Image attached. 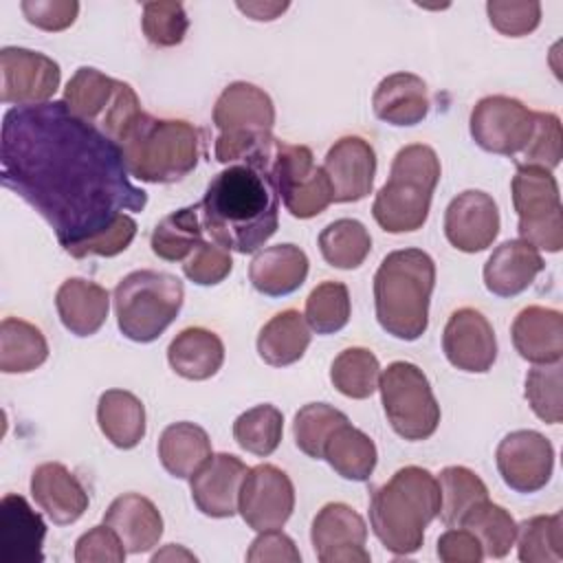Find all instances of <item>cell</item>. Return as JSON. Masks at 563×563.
Masks as SVG:
<instances>
[{"mask_svg":"<svg viewBox=\"0 0 563 563\" xmlns=\"http://www.w3.org/2000/svg\"><path fill=\"white\" fill-rule=\"evenodd\" d=\"M378 391L391 429L409 440H427L440 424V405L427 374L409 363L394 361L380 372Z\"/></svg>","mask_w":563,"mask_h":563,"instance_id":"cell-9","label":"cell"},{"mask_svg":"<svg viewBox=\"0 0 563 563\" xmlns=\"http://www.w3.org/2000/svg\"><path fill=\"white\" fill-rule=\"evenodd\" d=\"M510 191L519 218V240L532 244L537 251L559 253L563 249V207L552 172L517 163Z\"/></svg>","mask_w":563,"mask_h":563,"instance_id":"cell-10","label":"cell"},{"mask_svg":"<svg viewBox=\"0 0 563 563\" xmlns=\"http://www.w3.org/2000/svg\"><path fill=\"white\" fill-rule=\"evenodd\" d=\"M55 308L70 334L92 336L108 319L110 292L95 282L68 277L55 292Z\"/></svg>","mask_w":563,"mask_h":563,"instance_id":"cell-27","label":"cell"},{"mask_svg":"<svg viewBox=\"0 0 563 563\" xmlns=\"http://www.w3.org/2000/svg\"><path fill=\"white\" fill-rule=\"evenodd\" d=\"M563 363L534 365L526 376V400L537 418L548 424H559L563 420Z\"/></svg>","mask_w":563,"mask_h":563,"instance_id":"cell-45","label":"cell"},{"mask_svg":"<svg viewBox=\"0 0 563 563\" xmlns=\"http://www.w3.org/2000/svg\"><path fill=\"white\" fill-rule=\"evenodd\" d=\"M200 202L165 216L152 231V253L165 262H185L202 242Z\"/></svg>","mask_w":563,"mask_h":563,"instance_id":"cell-36","label":"cell"},{"mask_svg":"<svg viewBox=\"0 0 563 563\" xmlns=\"http://www.w3.org/2000/svg\"><path fill=\"white\" fill-rule=\"evenodd\" d=\"M284 435V416L275 405H255L233 422V438L240 449L257 457L275 453Z\"/></svg>","mask_w":563,"mask_h":563,"instance_id":"cell-42","label":"cell"},{"mask_svg":"<svg viewBox=\"0 0 563 563\" xmlns=\"http://www.w3.org/2000/svg\"><path fill=\"white\" fill-rule=\"evenodd\" d=\"M545 268L541 253L523 240L501 242L484 264V286L497 297L523 292Z\"/></svg>","mask_w":563,"mask_h":563,"instance_id":"cell-24","label":"cell"},{"mask_svg":"<svg viewBox=\"0 0 563 563\" xmlns=\"http://www.w3.org/2000/svg\"><path fill=\"white\" fill-rule=\"evenodd\" d=\"M20 9L29 24L42 31H64L68 29L79 13V2L75 0H24Z\"/></svg>","mask_w":563,"mask_h":563,"instance_id":"cell-52","label":"cell"},{"mask_svg":"<svg viewBox=\"0 0 563 563\" xmlns=\"http://www.w3.org/2000/svg\"><path fill=\"white\" fill-rule=\"evenodd\" d=\"M319 251L330 266L352 271L367 260L372 251V235L363 222L341 218L319 233Z\"/></svg>","mask_w":563,"mask_h":563,"instance_id":"cell-39","label":"cell"},{"mask_svg":"<svg viewBox=\"0 0 563 563\" xmlns=\"http://www.w3.org/2000/svg\"><path fill=\"white\" fill-rule=\"evenodd\" d=\"M446 361L468 374H484L497 358V339L488 319L475 308L455 310L442 332Z\"/></svg>","mask_w":563,"mask_h":563,"instance_id":"cell-18","label":"cell"},{"mask_svg":"<svg viewBox=\"0 0 563 563\" xmlns=\"http://www.w3.org/2000/svg\"><path fill=\"white\" fill-rule=\"evenodd\" d=\"M517 554L523 563L563 561V515H537L517 523Z\"/></svg>","mask_w":563,"mask_h":563,"instance_id":"cell-40","label":"cell"},{"mask_svg":"<svg viewBox=\"0 0 563 563\" xmlns=\"http://www.w3.org/2000/svg\"><path fill=\"white\" fill-rule=\"evenodd\" d=\"M435 479L440 486L438 517L446 528H457L475 504L488 499L486 484L466 466H444Z\"/></svg>","mask_w":563,"mask_h":563,"instance_id":"cell-38","label":"cell"},{"mask_svg":"<svg viewBox=\"0 0 563 563\" xmlns=\"http://www.w3.org/2000/svg\"><path fill=\"white\" fill-rule=\"evenodd\" d=\"M62 101L75 117L99 128L112 141H119L130 121L143 112L130 84L108 77L90 66L75 70L64 88Z\"/></svg>","mask_w":563,"mask_h":563,"instance_id":"cell-11","label":"cell"},{"mask_svg":"<svg viewBox=\"0 0 563 563\" xmlns=\"http://www.w3.org/2000/svg\"><path fill=\"white\" fill-rule=\"evenodd\" d=\"M343 422H350L347 416L328 402L303 405L295 413V422H292V435H295L297 449L308 457L321 460L328 438Z\"/></svg>","mask_w":563,"mask_h":563,"instance_id":"cell-44","label":"cell"},{"mask_svg":"<svg viewBox=\"0 0 563 563\" xmlns=\"http://www.w3.org/2000/svg\"><path fill=\"white\" fill-rule=\"evenodd\" d=\"M440 512V486L422 466H402L369 499V526L383 548L396 556L424 543L427 526Z\"/></svg>","mask_w":563,"mask_h":563,"instance_id":"cell-3","label":"cell"},{"mask_svg":"<svg viewBox=\"0 0 563 563\" xmlns=\"http://www.w3.org/2000/svg\"><path fill=\"white\" fill-rule=\"evenodd\" d=\"M31 495L55 526H70L88 510V493L62 462H44L31 473Z\"/></svg>","mask_w":563,"mask_h":563,"instance_id":"cell-23","label":"cell"},{"mask_svg":"<svg viewBox=\"0 0 563 563\" xmlns=\"http://www.w3.org/2000/svg\"><path fill=\"white\" fill-rule=\"evenodd\" d=\"M211 457L207 431L194 422H172L158 438V460L178 479H189Z\"/></svg>","mask_w":563,"mask_h":563,"instance_id":"cell-32","label":"cell"},{"mask_svg":"<svg viewBox=\"0 0 563 563\" xmlns=\"http://www.w3.org/2000/svg\"><path fill=\"white\" fill-rule=\"evenodd\" d=\"M440 158L422 143L405 145L396 152L387 183L378 189L372 216L387 233H411L429 218L431 198L440 180Z\"/></svg>","mask_w":563,"mask_h":563,"instance_id":"cell-6","label":"cell"},{"mask_svg":"<svg viewBox=\"0 0 563 563\" xmlns=\"http://www.w3.org/2000/svg\"><path fill=\"white\" fill-rule=\"evenodd\" d=\"M310 541L321 563H369L365 519L347 504L330 501L312 519Z\"/></svg>","mask_w":563,"mask_h":563,"instance_id":"cell-17","label":"cell"},{"mask_svg":"<svg viewBox=\"0 0 563 563\" xmlns=\"http://www.w3.org/2000/svg\"><path fill=\"white\" fill-rule=\"evenodd\" d=\"M62 81L55 59L40 51L4 46L0 51V99L18 108L40 106L53 99Z\"/></svg>","mask_w":563,"mask_h":563,"instance_id":"cell-14","label":"cell"},{"mask_svg":"<svg viewBox=\"0 0 563 563\" xmlns=\"http://www.w3.org/2000/svg\"><path fill=\"white\" fill-rule=\"evenodd\" d=\"M185 301L183 282L165 271L128 273L112 292L117 325L136 343L156 341L178 317Z\"/></svg>","mask_w":563,"mask_h":563,"instance_id":"cell-8","label":"cell"},{"mask_svg":"<svg viewBox=\"0 0 563 563\" xmlns=\"http://www.w3.org/2000/svg\"><path fill=\"white\" fill-rule=\"evenodd\" d=\"M169 367L187 380H207L224 363L222 339L207 328L194 325L180 330L167 345Z\"/></svg>","mask_w":563,"mask_h":563,"instance_id":"cell-30","label":"cell"},{"mask_svg":"<svg viewBox=\"0 0 563 563\" xmlns=\"http://www.w3.org/2000/svg\"><path fill=\"white\" fill-rule=\"evenodd\" d=\"M235 7L257 22H271L279 18L290 4L288 2H235Z\"/></svg>","mask_w":563,"mask_h":563,"instance_id":"cell-55","label":"cell"},{"mask_svg":"<svg viewBox=\"0 0 563 563\" xmlns=\"http://www.w3.org/2000/svg\"><path fill=\"white\" fill-rule=\"evenodd\" d=\"M103 523H108L123 541L130 554L150 552L163 537V517L152 499L139 493L119 495L106 510Z\"/></svg>","mask_w":563,"mask_h":563,"instance_id":"cell-26","label":"cell"},{"mask_svg":"<svg viewBox=\"0 0 563 563\" xmlns=\"http://www.w3.org/2000/svg\"><path fill=\"white\" fill-rule=\"evenodd\" d=\"M372 108L374 114L389 125H418L429 114L427 84L413 73H391L378 81Z\"/></svg>","mask_w":563,"mask_h":563,"instance_id":"cell-28","label":"cell"},{"mask_svg":"<svg viewBox=\"0 0 563 563\" xmlns=\"http://www.w3.org/2000/svg\"><path fill=\"white\" fill-rule=\"evenodd\" d=\"M249 563H299L301 554L295 545V541L284 534L279 528L275 530H264L260 532L249 552H246Z\"/></svg>","mask_w":563,"mask_h":563,"instance_id":"cell-53","label":"cell"},{"mask_svg":"<svg viewBox=\"0 0 563 563\" xmlns=\"http://www.w3.org/2000/svg\"><path fill=\"white\" fill-rule=\"evenodd\" d=\"M435 552L444 563H479L484 559V550L475 534L460 526L440 534Z\"/></svg>","mask_w":563,"mask_h":563,"instance_id":"cell-54","label":"cell"},{"mask_svg":"<svg viewBox=\"0 0 563 563\" xmlns=\"http://www.w3.org/2000/svg\"><path fill=\"white\" fill-rule=\"evenodd\" d=\"M97 422L117 449H134L145 438V407L125 389H108L99 396Z\"/></svg>","mask_w":563,"mask_h":563,"instance_id":"cell-33","label":"cell"},{"mask_svg":"<svg viewBox=\"0 0 563 563\" xmlns=\"http://www.w3.org/2000/svg\"><path fill=\"white\" fill-rule=\"evenodd\" d=\"M435 286V264L422 249H398L383 257L374 275V308L380 328L416 341L429 325V301Z\"/></svg>","mask_w":563,"mask_h":563,"instance_id":"cell-4","label":"cell"},{"mask_svg":"<svg viewBox=\"0 0 563 563\" xmlns=\"http://www.w3.org/2000/svg\"><path fill=\"white\" fill-rule=\"evenodd\" d=\"M308 255L295 244H275L255 253L249 266L253 288L268 297H284L301 288L308 277Z\"/></svg>","mask_w":563,"mask_h":563,"instance_id":"cell-29","label":"cell"},{"mask_svg":"<svg viewBox=\"0 0 563 563\" xmlns=\"http://www.w3.org/2000/svg\"><path fill=\"white\" fill-rule=\"evenodd\" d=\"M488 22L508 37H523L541 22V4L537 0H490L486 2Z\"/></svg>","mask_w":563,"mask_h":563,"instance_id":"cell-48","label":"cell"},{"mask_svg":"<svg viewBox=\"0 0 563 563\" xmlns=\"http://www.w3.org/2000/svg\"><path fill=\"white\" fill-rule=\"evenodd\" d=\"M460 528L473 532L484 550V556L490 559H504L515 545L517 537V521L512 519V515L499 504H493L490 499L475 504L462 517Z\"/></svg>","mask_w":563,"mask_h":563,"instance_id":"cell-37","label":"cell"},{"mask_svg":"<svg viewBox=\"0 0 563 563\" xmlns=\"http://www.w3.org/2000/svg\"><path fill=\"white\" fill-rule=\"evenodd\" d=\"M233 271L231 251L218 242L202 240L196 251L183 262V273L198 286H216Z\"/></svg>","mask_w":563,"mask_h":563,"instance_id":"cell-49","label":"cell"},{"mask_svg":"<svg viewBox=\"0 0 563 563\" xmlns=\"http://www.w3.org/2000/svg\"><path fill=\"white\" fill-rule=\"evenodd\" d=\"M321 460H325L343 479L365 482L376 468L378 451L365 431L343 422L328 438Z\"/></svg>","mask_w":563,"mask_h":563,"instance_id":"cell-34","label":"cell"},{"mask_svg":"<svg viewBox=\"0 0 563 563\" xmlns=\"http://www.w3.org/2000/svg\"><path fill=\"white\" fill-rule=\"evenodd\" d=\"M510 336L521 358L534 365L556 363L563 356V314L554 308L528 306L515 317Z\"/></svg>","mask_w":563,"mask_h":563,"instance_id":"cell-25","label":"cell"},{"mask_svg":"<svg viewBox=\"0 0 563 563\" xmlns=\"http://www.w3.org/2000/svg\"><path fill=\"white\" fill-rule=\"evenodd\" d=\"M136 235V222L132 216L123 213L117 218V222L112 227H108L106 231H101L99 235L73 246L68 253L77 260L88 257V255H99V257H114L119 253H123L132 240Z\"/></svg>","mask_w":563,"mask_h":563,"instance_id":"cell-51","label":"cell"},{"mask_svg":"<svg viewBox=\"0 0 563 563\" xmlns=\"http://www.w3.org/2000/svg\"><path fill=\"white\" fill-rule=\"evenodd\" d=\"M218 139L213 156L218 163H244L271 152L275 136V106L266 90L249 81L229 84L213 106Z\"/></svg>","mask_w":563,"mask_h":563,"instance_id":"cell-7","label":"cell"},{"mask_svg":"<svg viewBox=\"0 0 563 563\" xmlns=\"http://www.w3.org/2000/svg\"><path fill=\"white\" fill-rule=\"evenodd\" d=\"M125 554L123 541L108 523L90 528L75 543L77 563H123Z\"/></svg>","mask_w":563,"mask_h":563,"instance_id":"cell-50","label":"cell"},{"mask_svg":"<svg viewBox=\"0 0 563 563\" xmlns=\"http://www.w3.org/2000/svg\"><path fill=\"white\" fill-rule=\"evenodd\" d=\"M310 325L306 317L295 310H282L271 317L257 334V354L266 365L286 367L297 363L310 345Z\"/></svg>","mask_w":563,"mask_h":563,"instance_id":"cell-31","label":"cell"},{"mask_svg":"<svg viewBox=\"0 0 563 563\" xmlns=\"http://www.w3.org/2000/svg\"><path fill=\"white\" fill-rule=\"evenodd\" d=\"M48 358V343L42 330L24 319L7 317L0 323V369L26 374Z\"/></svg>","mask_w":563,"mask_h":563,"instance_id":"cell-35","label":"cell"},{"mask_svg":"<svg viewBox=\"0 0 563 563\" xmlns=\"http://www.w3.org/2000/svg\"><path fill=\"white\" fill-rule=\"evenodd\" d=\"M468 128L484 152L515 156L523 152L532 136L534 112L515 97L488 95L473 106Z\"/></svg>","mask_w":563,"mask_h":563,"instance_id":"cell-13","label":"cell"},{"mask_svg":"<svg viewBox=\"0 0 563 563\" xmlns=\"http://www.w3.org/2000/svg\"><path fill=\"white\" fill-rule=\"evenodd\" d=\"M0 180L48 222L66 253L112 227L123 211L147 205L119 143L64 101L4 112Z\"/></svg>","mask_w":563,"mask_h":563,"instance_id":"cell-1","label":"cell"},{"mask_svg":"<svg viewBox=\"0 0 563 563\" xmlns=\"http://www.w3.org/2000/svg\"><path fill=\"white\" fill-rule=\"evenodd\" d=\"M295 508V486L290 477L275 464H257L246 471L238 512L255 532L282 528Z\"/></svg>","mask_w":563,"mask_h":563,"instance_id":"cell-15","label":"cell"},{"mask_svg":"<svg viewBox=\"0 0 563 563\" xmlns=\"http://www.w3.org/2000/svg\"><path fill=\"white\" fill-rule=\"evenodd\" d=\"M271 176L286 211L299 220L314 218L334 202L332 185L323 167L314 163L312 150L306 145L275 139Z\"/></svg>","mask_w":563,"mask_h":563,"instance_id":"cell-12","label":"cell"},{"mask_svg":"<svg viewBox=\"0 0 563 563\" xmlns=\"http://www.w3.org/2000/svg\"><path fill=\"white\" fill-rule=\"evenodd\" d=\"M246 464L231 453H211V457L189 477L196 508L213 519H227L238 512L240 486Z\"/></svg>","mask_w":563,"mask_h":563,"instance_id":"cell-21","label":"cell"},{"mask_svg":"<svg viewBox=\"0 0 563 563\" xmlns=\"http://www.w3.org/2000/svg\"><path fill=\"white\" fill-rule=\"evenodd\" d=\"M499 233V209L490 194L466 189L444 211V235L462 253L486 251Z\"/></svg>","mask_w":563,"mask_h":563,"instance_id":"cell-19","label":"cell"},{"mask_svg":"<svg viewBox=\"0 0 563 563\" xmlns=\"http://www.w3.org/2000/svg\"><path fill=\"white\" fill-rule=\"evenodd\" d=\"M330 380L334 389L347 398H369L380 380L378 358L367 347H347L332 361Z\"/></svg>","mask_w":563,"mask_h":563,"instance_id":"cell-41","label":"cell"},{"mask_svg":"<svg viewBox=\"0 0 563 563\" xmlns=\"http://www.w3.org/2000/svg\"><path fill=\"white\" fill-rule=\"evenodd\" d=\"M271 152L218 172L200 200L202 229L235 253H255L279 227V196L271 176Z\"/></svg>","mask_w":563,"mask_h":563,"instance_id":"cell-2","label":"cell"},{"mask_svg":"<svg viewBox=\"0 0 563 563\" xmlns=\"http://www.w3.org/2000/svg\"><path fill=\"white\" fill-rule=\"evenodd\" d=\"M334 202H358L372 194L376 176L374 147L361 136H341L323 158Z\"/></svg>","mask_w":563,"mask_h":563,"instance_id":"cell-20","label":"cell"},{"mask_svg":"<svg viewBox=\"0 0 563 563\" xmlns=\"http://www.w3.org/2000/svg\"><path fill=\"white\" fill-rule=\"evenodd\" d=\"M117 143L130 176L152 185L183 180L200 158V130L185 119L139 112Z\"/></svg>","mask_w":563,"mask_h":563,"instance_id":"cell-5","label":"cell"},{"mask_svg":"<svg viewBox=\"0 0 563 563\" xmlns=\"http://www.w3.org/2000/svg\"><path fill=\"white\" fill-rule=\"evenodd\" d=\"M495 462L508 488L517 493H537L552 477L554 446L543 433L519 429L497 444Z\"/></svg>","mask_w":563,"mask_h":563,"instance_id":"cell-16","label":"cell"},{"mask_svg":"<svg viewBox=\"0 0 563 563\" xmlns=\"http://www.w3.org/2000/svg\"><path fill=\"white\" fill-rule=\"evenodd\" d=\"M350 290L341 282H321L306 299V321L317 334H334L350 321Z\"/></svg>","mask_w":563,"mask_h":563,"instance_id":"cell-43","label":"cell"},{"mask_svg":"<svg viewBox=\"0 0 563 563\" xmlns=\"http://www.w3.org/2000/svg\"><path fill=\"white\" fill-rule=\"evenodd\" d=\"M523 161L519 165H537L543 169H554L563 156V130L554 112H534V128L528 145L521 152Z\"/></svg>","mask_w":563,"mask_h":563,"instance_id":"cell-47","label":"cell"},{"mask_svg":"<svg viewBox=\"0 0 563 563\" xmlns=\"http://www.w3.org/2000/svg\"><path fill=\"white\" fill-rule=\"evenodd\" d=\"M44 519L22 495L7 493L0 501V561L44 563Z\"/></svg>","mask_w":563,"mask_h":563,"instance_id":"cell-22","label":"cell"},{"mask_svg":"<svg viewBox=\"0 0 563 563\" xmlns=\"http://www.w3.org/2000/svg\"><path fill=\"white\" fill-rule=\"evenodd\" d=\"M141 29L150 44L158 48H172L185 40L189 31V18L180 2H174V0L145 2Z\"/></svg>","mask_w":563,"mask_h":563,"instance_id":"cell-46","label":"cell"},{"mask_svg":"<svg viewBox=\"0 0 563 563\" xmlns=\"http://www.w3.org/2000/svg\"><path fill=\"white\" fill-rule=\"evenodd\" d=\"M178 561V559H183V561H196V556L191 554V552H187L185 548H180V545H176V543H169V545H165V550H161V552H156L154 556H152V561L154 563H158V561Z\"/></svg>","mask_w":563,"mask_h":563,"instance_id":"cell-56","label":"cell"}]
</instances>
